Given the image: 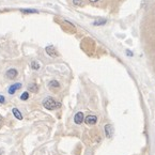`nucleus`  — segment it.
Wrapping results in <instances>:
<instances>
[{
	"label": "nucleus",
	"mask_w": 155,
	"mask_h": 155,
	"mask_svg": "<svg viewBox=\"0 0 155 155\" xmlns=\"http://www.w3.org/2000/svg\"><path fill=\"white\" fill-rule=\"evenodd\" d=\"M17 74H18V72H17L15 69H10V70H8L7 71L6 76H7L8 78H10V79H14V78L17 76Z\"/></svg>",
	"instance_id": "39448f33"
},
{
	"label": "nucleus",
	"mask_w": 155,
	"mask_h": 155,
	"mask_svg": "<svg viewBox=\"0 0 155 155\" xmlns=\"http://www.w3.org/2000/svg\"><path fill=\"white\" fill-rule=\"evenodd\" d=\"M12 112H13L14 117H15L16 119L23 120V115L20 113V111H19V110H18L17 108H13V109H12Z\"/></svg>",
	"instance_id": "0eeeda50"
},
{
	"label": "nucleus",
	"mask_w": 155,
	"mask_h": 155,
	"mask_svg": "<svg viewBox=\"0 0 155 155\" xmlns=\"http://www.w3.org/2000/svg\"><path fill=\"white\" fill-rule=\"evenodd\" d=\"M29 99V93L27 92H24L23 94H22V95H20V99H22V101H27V99Z\"/></svg>",
	"instance_id": "f8f14e48"
},
{
	"label": "nucleus",
	"mask_w": 155,
	"mask_h": 155,
	"mask_svg": "<svg viewBox=\"0 0 155 155\" xmlns=\"http://www.w3.org/2000/svg\"><path fill=\"white\" fill-rule=\"evenodd\" d=\"M106 23V20L105 19H103V20H96V22H94V25H102V24H105Z\"/></svg>",
	"instance_id": "ddd939ff"
},
{
	"label": "nucleus",
	"mask_w": 155,
	"mask_h": 155,
	"mask_svg": "<svg viewBox=\"0 0 155 155\" xmlns=\"http://www.w3.org/2000/svg\"><path fill=\"white\" fill-rule=\"evenodd\" d=\"M91 2H96V1H99V0H90Z\"/></svg>",
	"instance_id": "a211bd4d"
},
{
	"label": "nucleus",
	"mask_w": 155,
	"mask_h": 155,
	"mask_svg": "<svg viewBox=\"0 0 155 155\" xmlns=\"http://www.w3.org/2000/svg\"><path fill=\"white\" fill-rule=\"evenodd\" d=\"M25 13H38V11L35 10H22Z\"/></svg>",
	"instance_id": "2eb2a0df"
},
{
	"label": "nucleus",
	"mask_w": 155,
	"mask_h": 155,
	"mask_svg": "<svg viewBox=\"0 0 155 155\" xmlns=\"http://www.w3.org/2000/svg\"><path fill=\"white\" fill-rule=\"evenodd\" d=\"M31 67H32L33 70L38 71V70L40 69V64L36 62V61H32V62H31Z\"/></svg>",
	"instance_id": "9d476101"
},
{
	"label": "nucleus",
	"mask_w": 155,
	"mask_h": 155,
	"mask_svg": "<svg viewBox=\"0 0 155 155\" xmlns=\"http://www.w3.org/2000/svg\"><path fill=\"white\" fill-rule=\"evenodd\" d=\"M83 120H85V117H83V112H77L75 117H74V122L76 124H81L83 122Z\"/></svg>",
	"instance_id": "20e7f679"
},
{
	"label": "nucleus",
	"mask_w": 155,
	"mask_h": 155,
	"mask_svg": "<svg viewBox=\"0 0 155 155\" xmlns=\"http://www.w3.org/2000/svg\"><path fill=\"white\" fill-rule=\"evenodd\" d=\"M85 122L89 125H94L97 122V118L95 115H87V118H85Z\"/></svg>",
	"instance_id": "7ed1b4c3"
},
{
	"label": "nucleus",
	"mask_w": 155,
	"mask_h": 155,
	"mask_svg": "<svg viewBox=\"0 0 155 155\" xmlns=\"http://www.w3.org/2000/svg\"><path fill=\"white\" fill-rule=\"evenodd\" d=\"M20 88H22V83H14V85H12V86L9 88V90H8V92H9V94H11V95H13L14 93L16 92L17 90H19Z\"/></svg>",
	"instance_id": "f03ea898"
},
{
	"label": "nucleus",
	"mask_w": 155,
	"mask_h": 155,
	"mask_svg": "<svg viewBox=\"0 0 155 155\" xmlns=\"http://www.w3.org/2000/svg\"><path fill=\"white\" fill-rule=\"evenodd\" d=\"M44 108H46L47 110H55L57 108L61 107V104L59 102H57L56 99H54L53 97H46L43 101Z\"/></svg>",
	"instance_id": "f257e3e1"
},
{
	"label": "nucleus",
	"mask_w": 155,
	"mask_h": 155,
	"mask_svg": "<svg viewBox=\"0 0 155 155\" xmlns=\"http://www.w3.org/2000/svg\"><path fill=\"white\" fill-rule=\"evenodd\" d=\"M6 103V99L3 95H0V104H4Z\"/></svg>",
	"instance_id": "dca6fc26"
},
{
	"label": "nucleus",
	"mask_w": 155,
	"mask_h": 155,
	"mask_svg": "<svg viewBox=\"0 0 155 155\" xmlns=\"http://www.w3.org/2000/svg\"><path fill=\"white\" fill-rule=\"evenodd\" d=\"M49 87L50 88H59L60 87V83L57 81V80H51L49 83Z\"/></svg>",
	"instance_id": "1a4fd4ad"
},
{
	"label": "nucleus",
	"mask_w": 155,
	"mask_h": 155,
	"mask_svg": "<svg viewBox=\"0 0 155 155\" xmlns=\"http://www.w3.org/2000/svg\"><path fill=\"white\" fill-rule=\"evenodd\" d=\"M105 133H106V136H107L108 138L112 136V126L110 125V124H107V125L105 126Z\"/></svg>",
	"instance_id": "6e6552de"
},
{
	"label": "nucleus",
	"mask_w": 155,
	"mask_h": 155,
	"mask_svg": "<svg viewBox=\"0 0 155 155\" xmlns=\"http://www.w3.org/2000/svg\"><path fill=\"white\" fill-rule=\"evenodd\" d=\"M29 90L30 91H32V92H36V91H38V86H36L35 83H30Z\"/></svg>",
	"instance_id": "9b49d317"
},
{
	"label": "nucleus",
	"mask_w": 155,
	"mask_h": 155,
	"mask_svg": "<svg viewBox=\"0 0 155 155\" xmlns=\"http://www.w3.org/2000/svg\"><path fill=\"white\" fill-rule=\"evenodd\" d=\"M46 53L49 55L50 57H58V53H57V50L55 49V47L53 46H47L46 47Z\"/></svg>",
	"instance_id": "423d86ee"
},
{
	"label": "nucleus",
	"mask_w": 155,
	"mask_h": 155,
	"mask_svg": "<svg viewBox=\"0 0 155 155\" xmlns=\"http://www.w3.org/2000/svg\"><path fill=\"white\" fill-rule=\"evenodd\" d=\"M2 122H3V120H2V118H1V117H0V126L2 125Z\"/></svg>",
	"instance_id": "f3484780"
},
{
	"label": "nucleus",
	"mask_w": 155,
	"mask_h": 155,
	"mask_svg": "<svg viewBox=\"0 0 155 155\" xmlns=\"http://www.w3.org/2000/svg\"><path fill=\"white\" fill-rule=\"evenodd\" d=\"M73 2L75 6H81V2H83V0H73Z\"/></svg>",
	"instance_id": "4468645a"
},
{
	"label": "nucleus",
	"mask_w": 155,
	"mask_h": 155,
	"mask_svg": "<svg viewBox=\"0 0 155 155\" xmlns=\"http://www.w3.org/2000/svg\"><path fill=\"white\" fill-rule=\"evenodd\" d=\"M0 154H1V151H0Z\"/></svg>",
	"instance_id": "6ab92c4d"
}]
</instances>
